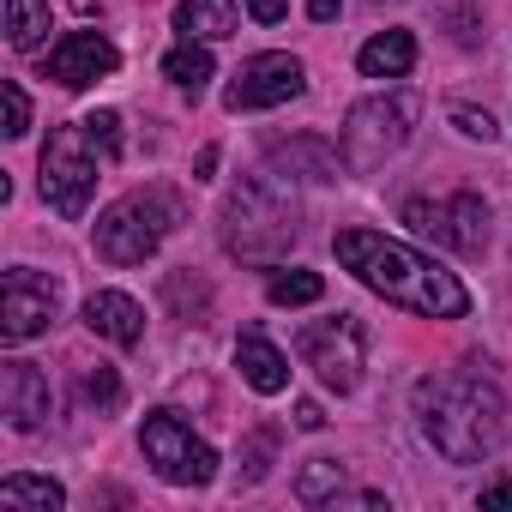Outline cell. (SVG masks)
I'll return each instance as SVG.
<instances>
[{
    "label": "cell",
    "instance_id": "obj_1",
    "mask_svg": "<svg viewBox=\"0 0 512 512\" xmlns=\"http://www.w3.org/2000/svg\"><path fill=\"white\" fill-rule=\"evenodd\" d=\"M332 253H338V266L368 284L374 296H386L392 308L404 314H422V320H464L470 314V290L434 266L428 253L392 241V235H374V229H338L332 235Z\"/></svg>",
    "mask_w": 512,
    "mask_h": 512
},
{
    "label": "cell",
    "instance_id": "obj_2",
    "mask_svg": "<svg viewBox=\"0 0 512 512\" xmlns=\"http://www.w3.org/2000/svg\"><path fill=\"white\" fill-rule=\"evenodd\" d=\"M416 416H422V434L434 440V452L452 464H482L506 440V398L494 380H482L470 368L416 380Z\"/></svg>",
    "mask_w": 512,
    "mask_h": 512
},
{
    "label": "cell",
    "instance_id": "obj_3",
    "mask_svg": "<svg viewBox=\"0 0 512 512\" xmlns=\"http://www.w3.org/2000/svg\"><path fill=\"white\" fill-rule=\"evenodd\" d=\"M223 253L241 266H278L284 253L296 247L302 235V211H296V193L290 181L272 169V175H247L229 199H223Z\"/></svg>",
    "mask_w": 512,
    "mask_h": 512
},
{
    "label": "cell",
    "instance_id": "obj_4",
    "mask_svg": "<svg viewBox=\"0 0 512 512\" xmlns=\"http://www.w3.org/2000/svg\"><path fill=\"white\" fill-rule=\"evenodd\" d=\"M181 217H187V199H181L175 187H139V193L115 199V205L97 217V229H91L97 260H109V266H145L151 253L169 241V229H175Z\"/></svg>",
    "mask_w": 512,
    "mask_h": 512
},
{
    "label": "cell",
    "instance_id": "obj_5",
    "mask_svg": "<svg viewBox=\"0 0 512 512\" xmlns=\"http://www.w3.org/2000/svg\"><path fill=\"white\" fill-rule=\"evenodd\" d=\"M416 115H422V97L416 91H386V97H362L344 127H338V151H344V169L350 175H374L386 157H398L416 133Z\"/></svg>",
    "mask_w": 512,
    "mask_h": 512
},
{
    "label": "cell",
    "instance_id": "obj_6",
    "mask_svg": "<svg viewBox=\"0 0 512 512\" xmlns=\"http://www.w3.org/2000/svg\"><path fill=\"white\" fill-rule=\"evenodd\" d=\"M97 163H103V151L91 145L85 121L55 127L49 145H43V157H37V187H43V199H49L61 217H85V211H91V193H97Z\"/></svg>",
    "mask_w": 512,
    "mask_h": 512
},
{
    "label": "cell",
    "instance_id": "obj_7",
    "mask_svg": "<svg viewBox=\"0 0 512 512\" xmlns=\"http://www.w3.org/2000/svg\"><path fill=\"white\" fill-rule=\"evenodd\" d=\"M296 356L320 374L326 392H356L362 368H368V326L356 314H332V320H308L296 332Z\"/></svg>",
    "mask_w": 512,
    "mask_h": 512
},
{
    "label": "cell",
    "instance_id": "obj_8",
    "mask_svg": "<svg viewBox=\"0 0 512 512\" xmlns=\"http://www.w3.org/2000/svg\"><path fill=\"white\" fill-rule=\"evenodd\" d=\"M139 452H145V464H151L169 488H205V482H217V452H211V440H199L175 410H151V416L139 422Z\"/></svg>",
    "mask_w": 512,
    "mask_h": 512
},
{
    "label": "cell",
    "instance_id": "obj_9",
    "mask_svg": "<svg viewBox=\"0 0 512 512\" xmlns=\"http://www.w3.org/2000/svg\"><path fill=\"white\" fill-rule=\"evenodd\" d=\"M404 223H410L422 241L458 253V260H482V247H488V205H482V193L404 199Z\"/></svg>",
    "mask_w": 512,
    "mask_h": 512
},
{
    "label": "cell",
    "instance_id": "obj_10",
    "mask_svg": "<svg viewBox=\"0 0 512 512\" xmlns=\"http://www.w3.org/2000/svg\"><path fill=\"white\" fill-rule=\"evenodd\" d=\"M302 91H308V67L296 55H284V49H266V55H247L235 67V79L223 91V109L229 115H253V109H278V103H290Z\"/></svg>",
    "mask_w": 512,
    "mask_h": 512
},
{
    "label": "cell",
    "instance_id": "obj_11",
    "mask_svg": "<svg viewBox=\"0 0 512 512\" xmlns=\"http://www.w3.org/2000/svg\"><path fill=\"white\" fill-rule=\"evenodd\" d=\"M61 314V284L37 266H13L7 272V290H0V338L7 344H31L55 326Z\"/></svg>",
    "mask_w": 512,
    "mask_h": 512
},
{
    "label": "cell",
    "instance_id": "obj_12",
    "mask_svg": "<svg viewBox=\"0 0 512 512\" xmlns=\"http://www.w3.org/2000/svg\"><path fill=\"white\" fill-rule=\"evenodd\" d=\"M115 67H121V49H115L103 31H67V37L49 49V61H43V79H55L61 91H85V85L109 79Z\"/></svg>",
    "mask_w": 512,
    "mask_h": 512
},
{
    "label": "cell",
    "instance_id": "obj_13",
    "mask_svg": "<svg viewBox=\"0 0 512 512\" xmlns=\"http://www.w3.org/2000/svg\"><path fill=\"white\" fill-rule=\"evenodd\" d=\"M0 416H7L19 434L49 422V374L37 362H25V356L0 362Z\"/></svg>",
    "mask_w": 512,
    "mask_h": 512
},
{
    "label": "cell",
    "instance_id": "obj_14",
    "mask_svg": "<svg viewBox=\"0 0 512 512\" xmlns=\"http://www.w3.org/2000/svg\"><path fill=\"white\" fill-rule=\"evenodd\" d=\"M85 326H91L97 338L133 350V344L145 338V308H139L127 290H97V296H85Z\"/></svg>",
    "mask_w": 512,
    "mask_h": 512
},
{
    "label": "cell",
    "instance_id": "obj_15",
    "mask_svg": "<svg viewBox=\"0 0 512 512\" xmlns=\"http://www.w3.org/2000/svg\"><path fill=\"white\" fill-rule=\"evenodd\" d=\"M235 368H241V380L260 392V398H278V392L290 386V356H284L266 332H241V338H235Z\"/></svg>",
    "mask_w": 512,
    "mask_h": 512
},
{
    "label": "cell",
    "instance_id": "obj_16",
    "mask_svg": "<svg viewBox=\"0 0 512 512\" xmlns=\"http://www.w3.org/2000/svg\"><path fill=\"white\" fill-rule=\"evenodd\" d=\"M272 169H278L284 181H290V175H302V181H338L344 151L326 145L320 133H302V139H290V145H272Z\"/></svg>",
    "mask_w": 512,
    "mask_h": 512
},
{
    "label": "cell",
    "instance_id": "obj_17",
    "mask_svg": "<svg viewBox=\"0 0 512 512\" xmlns=\"http://www.w3.org/2000/svg\"><path fill=\"white\" fill-rule=\"evenodd\" d=\"M175 31L187 43H223L241 31V7L235 0H181L175 7Z\"/></svg>",
    "mask_w": 512,
    "mask_h": 512
},
{
    "label": "cell",
    "instance_id": "obj_18",
    "mask_svg": "<svg viewBox=\"0 0 512 512\" xmlns=\"http://www.w3.org/2000/svg\"><path fill=\"white\" fill-rule=\"evenodd\" d=\"M416 67V37L410 31H380L356 49V73L362 79H404Z\"/></svg>",
    "mask_w": 512,
    "mask_h": 512
},
{
    "label": "cell",
    "instance_id": "obj_19",
    "mask_svg": "<svg viewBox=\"0 0 512 512\" xmlns=\"http://www.w3.org/2000/svg\"><path fill=\"white\" fill-rule=\"evenodd\" d=\"M0 506H7V512H61L67 488L55 476H7V482H0Z\"/></svg>",
    "mask_w": 512,
    "mask_h": 512
},
{
    "label": "cell",
    "instance_id": "obj_20",
    "mask_svg": "<svg viewBox=\"0 0 512 512\" xmlns=\"http://www.w3.org/2000/svg\"><path fill=\"white\" fill-rule=\"evenodd\" d=\"M211 73H217V61H211V49H205V43H187V37H181V43L163 55V79H169V85H181V91H193V97L205 91V79H211Z\"/></svg>",
    "mask_w": 512,
    "mask_h": 512
},
{
    "label": "cell",
    "instance_id": "obj_21",
    "mask_svg": "<svg viewBox=\"0 0 512 512\" xmlns=\"http://www.w3.org/2000/svg\"><path fill=\"white\" fill-rule=\"evenodd\" d=\"M49 37V0H7V43L31 55Z\"/></svg>",
    "mask_w": 512,
    "mask_h": 512
},
{
    "label": "cell",
    "instance_id": "obj_22",
    "mask_svg": "<svg viewBox=\"0 0 512 512\" xmlns=\"http://www.w3.org/2000/svg\"><path fill=\"white\" fill-rule=\"evenodd\" d=\"M338 494H344V464H338V458H308L302 476H296V500H302V506H326V500H338Z\"/></svg>",
    "mask_w": 512,
    "mask_h": 512
},
{
    "label": "cell",
    "instance_id": "obj_23",
    "mask_svg": "<svg viewBox=\"0 0 512 512\" xmlns=\"http://www.w3.org/2000/svg\"><path fill=\"white\" fill-rule=\"evenodd\" d=\"M266 296H272V308H308L326 296V278L320 272H272Z\"/></svg>",
    "mask_w": 512,
    "mask_h": 512
},
{
    "label": "cell",
    "instance_id": "obj_24",
    "mask_svg": "<svg viewBox=\"0 0 512 512\" xmlns=\"http://www.w3.org/2000/svg\"><path fill=\"white\" fill-rule=\"evenodd\" d=\"M272 452H278V428H253L247 446H241V470H235V482H241V488H260V482L272 476Z\"/></svg>",
    "mask_w": 512,
    "mask_h": 512
},
{
    "label": "cell",
    "instance_id": "obj_25",
    "mask_svg": "<svg viewBox=\"0 0 512 512\" xmlns=\"http://www.w3.org/2000/svg\"><path fill=\"white\" fill-rule=\"evenodd\" d=\"M79 398H85V410H97V416H115L121 410V374L115 368H85L79 374Z\"/></svg>",
    "mask_w": 512,
    "mask_h": 512
},
{
    "label": "cell",
    "instance_id": "obj_26",
    "mask_svg": "<svg viewBox=\"0 0 512 512\" xmlns=\"http://www.w3.org/2000/svg\"><path fill=\"white\" fill-rule=\"evenodd\" d=\"M85 133H91V145L103 151V163H121V115H115V109L85 115Z\"/></svg>",
    "mask_w": 512,
    "mask_h": 512
},
{
    "label": "cell",
    "instance_id": "obj_27",
    "mask_svg": "<svg viewBox=\"0 0 512 512\" xmlns=\"http://www.w3.org/2000/svg\"><path fill=\"white\" fill-rule=\"evenodd\" d=\"M0 97H7V139L31 133V97H25V85H19V79H7V85H0Z\"/></svg>",
    "mask_w": 512,
    "mask_h": 512
},
{
    "label": "cell",
    "instance_id": "obj_28",
    "mask_svg": "<svg viewBox=\"0 0 512 512\" xmlns=\"http://www.w3.org/2000/svg\"><path fill=\"white\" fill-rule=\"evenodd\" d=\"M452 127L464 133V139H494V121H488V109H464V103H452Z\"/></svg>",
    "mask_w": 512,
    "mask_h": 512
},
{
    "label": "cell",
    "instance_id": "obj_29",
    "mask_svg": "<svg viewBox=\"0 0 512 512\" xmlns=\"http://www.w3.org/2000/svg\"><path fill=\"white\" fill-rule=\"evenodd\" d=\"M296 428H302V434H320V428H326V410H320L314 398H296Z\"/></svg>",
    "mask_w": 512,
    "mask_h": 512
},
{
    "label": "cell",
    "instance_id": "obj_30",
    "mask_svg": "<svg viewBox=\"0 0 512 512\" xmlns=\"http://www.w3.org/2000/svg\"><path fill=\"white\" fill-rule=\"evenodd\" d=\"M247 13L260 19V25H284V13H290V0H247Z\"/></svg>",
    "mask_w": 512,
    "mask_h": 512
},
{
    "label": "cell",
    "instance_id": "obj_31",
    "mask_svg": "<svg viewBox=\"0 0 512 512\" xmlns=\"http://www.w3.org/2000/svg\"><path fill=\"white\" fill-rule=\"evenodd\" d=\"M308 19H314V25H332V19H338V0H308Z\"/></svg>",
    "mask_w": 512,
    "mask_h": 512
},
{
    "label": "cell",
    "instance_id": "obj_32",
    "mask_svg": "<svg viewBox=\"0 0 512 512\" xmlns=\"http://www.w3.org/2000/svg\"><path fill=\"white\" fill-rule=\"evenodd\" d=\"M211 169H217V145H205V151H199V163H193V181H211Z\"/></svg>",
    "mask_w": 512,
    "mask_h": 512
},
{
    "label": "cell",
    "instance_id": "obj_33",
    "mask_svg": "<svg viewBox=\"0 0 512 512\" xmlns=\"http://www.w3.org/2000/svg\"><path fill=\"white\" fill-rule=\"evenodd\" d=\"M482 506H512V482H494V488H482Z\"/></svg>",
    "mask_w": 512,
    "mask_h": 512
},
{
    "label": "cell",
    "instance_id": "obj_34",
    "mask_svg": "<svg viewBox=\"0 0 512 512\" xmlns=\"http://www.w3.org/2000/svg\"><path fill=\"white\" fill-rule=\"evenodd\" d=\"M73 7H79V13H97V7H103V0H73Z\"/></svg>",
    "mask_w": 512,
    "mask_h": 512
}]
</instances>
